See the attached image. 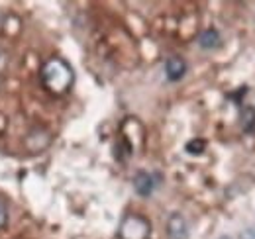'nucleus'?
I'll return each mask as SVG.
<instances>
[{
  "mask_svg": "<svg viewBox=\"0 0 255 239\" xmlns=\"http://www.w3.org/2000/svg\"><path fill=\"white\" fill-rule=\"evenodd\" d=\"M220 239H230V238H228V236H224V238H220Z\"/></svg>",
  "mask_w": 255,
  "mask_h": 239,
  "instance_id": "obj_11",
  "label": "nucleus"
},
{
  "mask_svg": "<svg viewBox=\"0 0 255 239\" xmlns=\"http://www.w3.org/2000/svg\"><path fill=\"white\" fill-rule=\"evenodd\" d=\"M167 236L169 239H189V224L181 212H173L167 218Z\"/></svg>",
  "mask_w": 255,
  "mask_h": 239,
  "instance_id": "obj_3",
  "label": "nucleus"
},
{
  "mask_svg": "<svg viewBox=\"0 0 255 239\" xmlns=\"http://www.w3.org/2000/svg\"><path fill=\"white\" fill-rule=\"evenodd\" d=\"M204 149H206V141H204V139H200V137L191 139V141L185 145V151H187L189 155H202Z\"/></svg>",
  "mask_w": 255,
  "mask_h": 239,
  "instance_id": "obj_8",
  "label": "nucleus"
},
{
  "mask_svg": "<svg viewBox=\"0 0 255 239\" xmlns=\"http://www.w3.org/2000/svg\"><path fill=\"white\" fill-rule=\"evenodd\" d=\"M198 45H200L202 49H208V51L216 49V47L220 45V33L214 30V28L204 30L198 35Z\"/></svg>",
  "mask_w": 255,
  "mask_h": 239,
  "instance_id": "obj_6",
  "label": "nucleus"
},
{
  "mask_svg": "<svg viewBox=\"0 0 255 239\" xmlns=\"http://www.w3.org/2000/svg\"><path fill=\"white\" fill-rule=\"evenodd\" d=\"M6 67H8V53L0 47V75L6 71Z\"/></svg>",
  "mask_w": 255,
  "mask_h": 239,
  "instance_id": "obj_10",
  "label": "nucleus"
},
{
  "mask_svg": "<svg viewBox=\"0 0 255 239\" xmlns=\"http://www.w3.org/2000/svg\"><path fill=\"white\" fill-rule=\"evenodd\" d=\"M8 224V204L4 198H0V230H4Z\"/></svg>",
  "mask_w": 255,
  "mask_h": 239,
  "instance_id": "obj_9",
  "label": "nucleus"
},
{
  "mask_svg": "<svg viewBox=\"0 0 255 239\" xmlns=\"http://www.w3.org/2000/svg\"><path fill=\"white\" fill-rule=\"evenodd\" d=\"M39 77H41V85L45 87V90L55 94V96L67 94L73 87V81H75L73 67L63 57H51V59L45 61Z\"/></svg>",
  "mask_w": 255,
  "mask_h": 239,
  "instance_id": "obj_1",
  "label": "nucleus"
},
{
  "mask_svg": "<svg viewBox=\"0 0 255 239\" xmlns=\"http://www.w3.org/2000/svg\"><path fill=\"white\" fill-rule=\"evenodd\" d=\"M240 123H242L244 133H248V135L255 133V108L254 106H244V108H242V112H240Z\"/></svg>",
  "mask_w": 255,
  "mask_h": 239,
  "instance_id": "obj_7",
  "label": "nucleus"
},
{
  "mask_svg": "<svg viewBox=\"0 0 255 239\" xmlns=\"http://www.w3.org/2000/svg\"><path fill=\"white\" fill-rule=\"evenodd\" d=\"M153 188H155L153 175H149L147 171H137L135 173V177H133V190L141 198H149L153 194Z\"/></svg>",
  "mask_w": 255,
  "mask_h": 239,
  "instance_id": "obj_5",
  "label": "nucleus"
},
{
  "mask_svg": "<svg viewBox=\"0 0 255 239\" xmlns=\"http://www.w3.org/2000/svg\"><path fill=\"white\" fill-rule=\"evenodd\" d=\"M185 75H187V61L181 55H171L165 61V77L171 83H179Z\"/></svg>",
  "mask_w": 255,
  "mask_h": 239,
  "instance_id": "obj_4",
  "label": "nucleus"
},
{
  "mask_svg": "<svg viewBox=\"0 0 255 239\" xmlns=\"http://www.w3.org/2000/svg\"><path fill=\"white\" fill-rule=\"evenodd\" d=\"M118 238L120 239H149L151 238V222L141 216L129 212L122 218L120 228H118Z\"/></svg>",
  "mask_w": 255,
  "mask_h": 239,
  "instance_id": "obj_2",
  "label": "nucleus"
}]
</instances>
